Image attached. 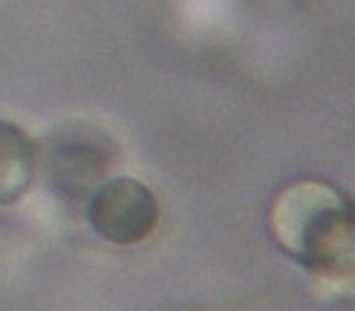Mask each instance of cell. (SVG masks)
Instances as JSON below:
<instances>
[{"mask_svg": "<svg viewBox=\"0 0 355 311\" xmlns=\"http://www.w3.org/2000/svg\"><path fill=\"white\" fill-rule=\"evenodd\" d=\"M268 229L286 257L323 287H345L355 271V215L343 190L296 180L273 197Z\"/></svg>", "mask_w": 355, "mask_h": 311, "instance_id": "6da1fadb", "label": "cell"}, {"mask_svg": "<svg viewBox=\"0 0 355 311\" xmlns=\"http://www.w3.org/2000/svg\"><path fill=\"white\" fill-rule=\"evenodd\" d=\"M85 217L100 239L117 246H137L154 234L162 207L144 182L135 177H110L87 194Z\"/></svg>", "mask_w": 355, "mask_h": 311, "instance_id": "7a4b0ae2", "label": "cell"}, {"mask_svg": "<svg viewBox=\"0 0 355 311\" xmlns=\"http://www.w3.org/2000/svg\"><path fill=\"white\" fill-rule=\"evenodd\" d=\"M40 150L20 125L0 117V207L15 204L35 182Z\"/></svg>", "mask_w": 355, "mask_h": 311, "instance_id": "3957f363", "label": "cell"}, {"mask_svg": "<svg viewBox=\"0 0 355 311\" xmlns=\"http://www.w3.org/2000/svg\"><path fill=\"white\" fill-rule=\"evenodd\" d=\"M48 160V172L55 187L62 194H83V197H87L100 185L107 167L102 152L85 142L58 144Z\"/></svg>", "mask_w": 355, "mask_h": 311, "instance_id": "277c9868", "label": "cell"}]
</instances>
